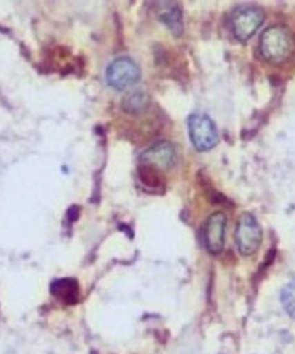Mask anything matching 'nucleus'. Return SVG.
Listing matches in <instances>:
<instances>
[{
  "instance_id": "obj_6",
  "label": "nucleus",
  "mask_w": 295,
  "mask_h": 354,
  "mask_svg": "<svg viewBox=\"0 0 295 354\" xmlns=\"http://www.w3.org/2000/svg\"><path fill=\"white\" fill-rule=\"evenodd\" d=\"M177 151L172 142L162 140L156 142L140 156V165L151 166L159 171H166L173 167L177 162Z\"/></svg>"
},
{
  "instance_id": "obj_4",
  "label": "nucleus",
  "mask_w": 295,
  "mask_h": 354,
  "mask_svg": "<svg viewBox=\"0 0 295 354\" xmlns=\"http://www.w3.org/2000/svg\"><path fill=\"white\" fill-rule=\"evenodd\" d=\"M235 241L242 256H251L258 251L263 241L261 227L252 214L244 213L239 217Z\"/></svg>"
},
{
  "instance_id": "obj_3",
  "label": "nucleus",
  "mask_w": 295,
  "mask_h": 354,
  "mask_svg": "<svg viewBox=\"0 0 295 354\" xmlns=\"http://www.w3.org/2000/svg\"><path fill=\"white\" fill-rule=\"evenodd\" d=\"M106 77L111 88L124 91L140 81L141 69L133 58L120 57L111 62L106 69Z\"/></svg>"
},
{
  "instance_id": "obj_7",
  "label": "nucleus",
  "mask_w": 295,
  "mask_h": 354,
  "mask_svg": "<svg viewBox=\"0 0 295 354\" xmlns=\"http://www.w3.org/2000/svg\"><path fill=\"white\" fill-rule=\"evenodd\" d=\"M227 225V216L222 212H215L207 218L203 231L204 244L211 255L223 251Z\"/></svg>"
},
{
  "instance_id": "obj_1",
  "label": "nucleus",
  "mask_w": 295,
  "mask_h": 354,
  "mask_svg": "<svg viewBox=\"0 0 295 354\" xmlns=\"http://www.w3.org/2000/svg\"><path fill=\"white\" fill-rule=\"evenodd\" d=\"M260 52L265 61L274 65L286 64L295 54V38L289 28L276 24L263 31Z\"/></svg>"
},
{
  "instance_id": "obj_8",
  "label": "nucleus",
  "mask_w": 295,
  "mask_h": 354,
  "mask_svg": "<svg viewBox=\"0 0 295 354\" xmlns=\"http://www.w3.org/2000/svg\"><path fill=\"white\" fill-rule=\"evenodd\" d=\"M151 106V97L142 90H133L126 93L121 100V109L133 116L144 115Z\"/></svg>"
},
{
  "instance_id": "obj_5",
  "label": "nucleus",
  "mask_w": 295,
  "mask_h": 354,
  "mask_svg": "<svg viewBox=\"0 0 295 354\" xmlns=\"http://www.w3.org/2000/svg\"><path fill=\"white\" fill-rule=\"evenodd\" d=\"M265 12L259 7L242 6L232 15V30L236 39L242 43L248 41L265 22Z\"/></svg>"
},
{
  "instance_id": "obj_10",
  "label": "nucleus",
  "mask_w": 295,
  "mask_h": 354,
  "mask_svg": "<svg viewBox=\"0 0 295 354\" xmlns=\"http://www.w3.org/2000/svg\"><path fill=\"white\" fill-rule=\"evenodd\" d=\"M159 19L173 36L180 37L184 32L183 12L178 3H173L166 12L160 14Z\"/></svg>"
},
{
  "instance_id": "obj_9",
  "label": "nucleus",
  "mask_w": 295,
  "mask_h": 354,
  "mask_svg": "<svg viewBox=\"0 0 295 354\" xmlns=\"http://www.w3.org/2000/svg\"><path fill=\"white\" fill-rule=\"evenodd\" d=\"M50 290L53 296L66 304L72 305L78 303L79 286L77 281L74 279L57 280L52 283Z\"/></svg>"
},
{
  "instance_id": "obj_12",
  "label": "nucleus",
  "mask_w": 295,
  "mask_h": 354,
  "mask_svg": "<svg viewBox=\"0 0 295 354\" xmlns=\"http://www.w3.org/2000/svg\"><path fill=\"white\" fill-rule=\"evenodd\" d=\"M280 301L287 315L295 320V282L283 288L280 293Z\"/></svg>"
},
{
  "instance_id": "obj_2",
  "label": "nucleus",
  "mask_w": 295,
  "mask_h": 354,
  "mask_svg": "<svg viewBox=\"0 0 295 354\" xmlns=\"http://www.w3.org/2000/svg\"><path fill=\"white\" fill-rule=\"evenodd\" d=\"M191 142L199 152L213 150L218 143V131L214 121L206 113H193L187 120Z\"/></svg>"
},
{
  "instance_id": "obj_11",
  "label": "nucleus",
  "mask_w": 295,
  "mask_h": 354,
  "mask_svg": "<svg viewBox=\"0 0 295 354\" xmlns=\"http://www.w3.org/2000/svg\"><path fill=\"white\" fill-rule=\"evenodd\" d=\"M162 171L151 166L140 165L137 168V176L140 182L149 189L162 191L165 187V177Z\"/></svg>"
}]
</instances>
